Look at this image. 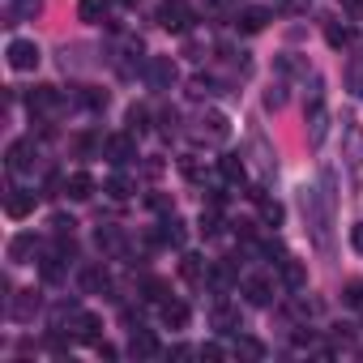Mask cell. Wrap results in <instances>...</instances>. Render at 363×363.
<instances>
[{"mask_svg":"<svg viewBox=\"0 0 363 363\" xmlns=\"http://www.w3.org/2000/svg\"><path fill=\"white\" fill-rule=\"evenodd\" d=\"M9 312H13L18 320H30V316L39 312V295H35V291H18V295L9 299Z\"/></svg>","mask_w":363,"mask_h":363,"instance_id":"obj_21","label":"cell"},{"mask_svg":"<svg viewBox=\"0 0 363 363\" xmlns=\"http://www.w3.org/2000/svg\"><path fill=\"white\" fill-rule=\"evenodd\" d=\"M282 103H286V86H269V90H265V107H269V111H278Z\"/></svg>","mask_w":363,"mask_h":363,"instance_id":"obj_35","label":"cell"},{"mask_svg":"<svg viewBox=\"0 0 363 363\" xmlns=\"http://www.w3.org/2000/svg\"><path fill=\"white\" fill-rule=\"evenodd\" d=\"M82 291H90V295L111 291V274H107L103 265H86V269H82Z\"/></svg>","mask_w":363,"mask_h":363,"instance_id":"obj_17","label":"cell"},{"mask_svg":"<svg viewBox=\"0 0 363 363\" xmlns=\"http://www.w3.org/2000/svg\"><path fill=\"white\" fill-rule=\"evenodd\" d=\"M9 65H13L18 73L39 69V48H35L30 39H13V43H9Z\"/></svg>","mask_w":363,"mask_h":363,"instance_id":"obj_10","label":"cell"},{"mask_svg":"<svg viewBox=\"0 0 363 363\" xmlns=\"http://www.w3.org/2000/svg\"><path fill=\"white\" fill-rule=\"evenodd\" d=\"M179 171H184L193 184H206V179H210V167H206L197 154H184V158H179Z\"/></svg>","mask_w":363,"mask_h":363,"instance_id":"obj_24","label":"cell"},{"mask_svg":"<svg viewBox=\"0 0 363 363\" xmlns=\"http://www.w3.org/2000/svg\"><path fill=\"white\" fill-rule=\"evenodd\" d=\"M35 206H39L35 189H9L5 193V214L9 218H26V214H35Z\"/></svg>","mask_w":363,"mask_h":363,"instance_id":"obj_8","label":"cell"},{"mask_svg":"<svg viewBox=\"0 0 363 363\" xmlns=\"http://www.w3.org/2000/svg\"><path fill=\"white\" fill-rule=\"evenodd\" d=\"M325 39H329V48H350V43H354V30L342 26V22H329V26H325Z\"/></svg>","mask_w":363,"mask_h":363,"instance_id":"obj_26","label":"cell"},{"mask_svg":"<svg viewBox=\"0 0 363 363\" xmlns=\"http://www.w3.org/2000/svg\"><path fill=\"white\" fill-rule=\"evenodd\" d=\"M26 107H30V116H56V111L65 107V99H60L56 86H35V90L26 94Z\"/></svg>","mask_w":363,"mask_h":363,"instance_id":"obj_5","label":"cell"},{"mask_svg":"<svg viewBox=\"0 0 363 363\" xmlns=\"http://www.w3.org/2000/svg\"><path fill=\"white\" fill-rule=\"evenodd\" d=\"M103 193H107V197H116V201H128V197L137 193V184H133L128 175H120V171H116V175H107V184H103Z\"/></svg>","mask_w":363,"mask_h":363,"instance_id":"obj_23","label":"cell"},{"mask_svg":"<svg viewBox=\"0 0 363 363\" xmlns=\"http://www.w3.org/2000/svg\"><path fill=\"white\" fill-rule=\"evenodd\" d=\"M282 282H286L291 291H303V265L286 257V261H282Z\"/></svg>","mask_w":363,"mask_h":363,"instance_id":"obj_31","label":"cell"},{"mask_svg":"<svg viewBox=\"0 0 363 363\" xmlns=\"http://www.w3.org/2000/svg\"><path fill=\"white\" fill-rule=\"evenodd\" d=\"M65 197H69V201H90V197H94V179H90L86 171H73V175L65 179Z\"/></svg>","mask_w":363,"mask_h":363,"instance_id":"obj_13","label":"cell"},{"mask_svg":"<svg viewBox=\"0 0 363 363\" xmlns=\"http://www.w3.org/2000/svg\"><path fill=\"white\" fill-rule=\"evenodd\" d=\"M218 171H223V179H227V184H244V158L227 154V158L218 162Z\"/></svg>","mask_w":363,"mask_h":363,"instance_id":"obj_29","label":"cell"},{"mask_svg":"<svg viewBox=\"0 0 363 363\" xmlns=\"http://www.w3.org/2000/svg\"><path fill=\"white\" fill-rule=\"evenodd\" d=\"M158 244H171V248H184V223H179L175 214L158 223Z\"/></svg>","mask_w":363,"mask_h":363,"instance_id":"obj_20","label":"cell"},{"mask_svg":"<svg viewBox=\"0 0 363 363\" xmlns=\"http://www.w3.org/2000/svg\"><path fill=\"white\" fill-rule=\"evenodd\" d=\"M244 299H248L252 308H269V303H274V282H269L265 274H248V278H244Z\"/></svg>","mask_w":363,"mask_h":363,"instance_id":"obj_9","label":"cell"},{"mask_svg":"<svg viewBox=\"0 0 363 363\" xmlns=\"http://www.w3.org/2000/svg\"><path fill=\"white\" fill-rule=\"evenodd\" d=\"M69 329H73V337H77V342H94V346H99V329H103V320H99L94 312H82V308H77V312L69 316L65 333H69Z\"/></svg>","mask_w":363,"mask_h":363,"instance_id":"obj_7","label":"cell"},{"mask_svg":"<svg viewBox=\"0 0 363 363\" xmlns=\"http://www.w3.org/2000/svg\"><path fill=\"white\" fill-rule=\"evenodd\" d=\"M193 137H197V141H214V145H218V141H227V137H231V124H227V116H223V111H201V116H197V124H193Z\"/></svg>","mask_w":363,"mask_h":363,"instance_id":"obj_2","label":"cell"},{"mask_svg":"<svg viewBox=\"0 0 363 363\" xmlns=\"http://www.w3.org/2000/svg\"><path fill=\"white\" fill-rule=\"evenodd\" d=\"M35 252H39V240H35V235H13V244H9V261H13V265L35 261Z\"/></svg>","mask_w":363,"mask_h":363,"instance_id":"obj_18","label":"cell"},{"mask_svg":"<svg viewBox=\"0 0 363 363\" xmlns=\"http://www.w3.org/2000/svg\"><path fill=\"white\" fill-rule=\"evenodd\" d=\"M214 90H218V82H214V77H206V73H197V77L189 82V94H193V99H210Z\"/></svg>","mask_w":363,"mask_h":363,"instance_id":"obj_32","label":"cell"},{"mask_svg":"<svg viewBox=\"0 0 363 363\" xmlns=\"http://www.w3.org/2000/svg\"><path fill=\"white\" fill-rule=\"evenodd\" d=\"M94 240H99V248H107V252H120V248H124V235H120V231H116L111 223H103Z\"/></svg>","mask_w":363,"mask_h":363,"instance_id":"obj_30","label":"cell"},{"mask_svg":"<svg viewBox=\"0 0 363 363\" xmlns=\"http://www.w3.org/2000/svg\"><path fill=\"white\" fill-rule=\"evenodd\" d=\"M128 354H133V359H158L162 346H158V337H154L150 329L137 325V329H133V342H128Z\"/></svg>","mask_w":363,"mask_h":363,"instance_id":"obj_11","label":"cell"},{"mask_svg":"<svg viewBox=\"0 0 363 363\" xmlns=\"http://www.w3.org/2000/svg\"><path fill=\"white\" fill-rule=\"evenodd\" d=\"M145 299H150V303H162V299H167V286H162V282H145Z\"/></svg>","mask_w":363,"mask_h":363,"instance_id":"obj_36","label":"cell"},{"mask_svg":"<svg viewBox=\"0 0 363 363\" xmlns=\"http://www.w3.org/2000/svg\"><path fill=\"white\" fill-rule=\"evenodd\" d=\"M77 13H82V22H90V26H103L107 13H111V5H107V0H77Z\"/></svg>","mask_w":363,"mask_h":363,"instance_id":"obj_19","label":"cell"},{"mask_svg":"<svg viewBox=\"0 0 363 363\" xmlns=\"http://www.w3.org/2000/svg\"><path fill=\"white\" fill-rule=\"evenodd\" d=\"M120 5H128V9H133V5H137V0H120Z\"/></svg>","mask_w":363,"mask_h":363,"instance_id":"obj_40","label":"cell"},{"mask_svg":"<svg viewBox=\"0 0 363 363\" xmlns=\"http://www.w3.org/2000/svg\"><path fill=\"white\" fill-rule=\"evenodd\" d=\"M235 26H240L244 35H261V30L269 26V9H261V5H248V9H240V13H235Z\"/></svg>","mask_w":363,"mask_h":363,"instance_id":"obj_12","label":"cell"},{"mask_svg":"<svg viewBox=\"0 0 363 363\" xmlns=\"http://www.w3.org/2000/svg\"><path fill=\"white\" fill-rule=\"evenodd\" d=\"M158 26L171 30V35H189L193 30V9L184 0H162L158 5Z\"/></svg>","mask_w":363,"mask_h":363,"instance_id":"obj_1","label":"cell"},{"mask_svg":"<svg viewBox=\"0 0 363 363\" xmlns=\"http://www.w3.org/2000/svg\"><path fill=\"white\" fill-rule=\"evenodd\" d=\"M235 350H240L244 359H265V346H261V342H252V337H240V342H235Z\"/></svg>","mask_w":363,"mask_h":363,"instance_id":"obj_34","label":"cell"},{"mask_svg":"<svg viewBox=\"0 0 363 363\" xmlns=\"http://www.w3.org/2000/svg\"><path fill=\"white\" fill-rule=\"evenodd\" d=\"M325 128H329L325 103H320V99H312V107H308V141H312V145H320V141H325Z\"/></svg>","mask_w":363,"mask_h":363,"instance_id":"obj_15","label":"cell"},{"mask_svg":"<svg viewBox=\"0 0 363 363\" xmlns=\"http://www.w3.org/2000/svg\"><path fill=\"white\" fill-rule=\"evenodd\" d=\"M350 248L363 257V223H354V227H350Z\"/></svg>","mask_w":363,"mask_h":363,"instance_id":"obj_37","label":"cell"},{"mask_svg":"<svg viewBox=\"0 0 363 363\" xmlns=\"http://www.w3.org/2000/svg\"><path fill=\"white\" fill-rule=\"evenodd\" d=\"M346 158L354 167H363V128L359 124H346Z\"/></svg>","mask_w":363,"mask_h":363,"instance_id":"obj_25","label":"cell"},{"mask_svg":"<svg viewBox=\"0 0 363 363\" xmlns=\"http://www.w3.org/2000/svg\"><path fill=\"white\" fill-rule=\"evenodd\" d=\"M158 312H162V325H167V329H184V325H189V303H179V299H171V295L158 303Z\"/></svg>","mask_w":363,"mask_h":363,"instance_id":"obj_14","label":"cell"},{"mask_svg":"<svg viewBox=\"0 0 363 363\" xmlns=\"http://www.w3.org/2000/svg\"><path fill=\"white\" fill-rule=\"evenodd\" d=\"M223 231V214H218V201H210V210H201V235L214 240Z\"/></svg>","mask_w":363,"mask_h":363,"instance_id":"obj_27","label":"cell"},{"mask_svg":"<svg viewBox=\"0 0 363 363\" xmlns=\"http://www.w3.org/2000/svg\"><path fill=\"white\" fill-rule=\"evenodd\" d=\"M103 158H111L116 167H124V162H133L137 158V133H116V137H107L103 141Z\"/></svg>","mask_w":363,"mask_h":363,"instance_id":"obj_4","label":"cell"},{"mask_svg":"<svg viewBox=\"0 0 363 363\" xmlns=\"http://www.w3.org/2000/svg\"><path fill=\"white\" fill-rule=\"evenodd\" d=\"M201 359H223V346H214V342H206V346H201Z\"/></svg>","mask_w":363,"mask_h":363,"instance_id":"obj_38","label":"cell"},{"mask_svg":"<svg viewBox=\"0 0 363 363\" xmlns=\"http://www.w3.org/2000/svg\"><path fill=\"white\" fill-rule=\"evenodd\" d=\"M35 162H39V145H35L30 137H22V141L9 145V171H13V175H30Z\"/></svg>","mask_w":363,"mask_h":363,"instance_id":"obj_6","label":"cell"},{"mask_svg":"<svg viewBox=\"0 0 363 363\" xmlns=\"http://www.w3.org/2000/svg\"><path fill=\"white\" fill-rule=\"evenodd\" d=\"M124 120H128V133H137V137L150 128V111H145V107H128V116H124Z\"/></svg>","mask_w":363,"mask_h":363,"instance_id":"obj_33","label":"cell"},{"mask_svg":"<svg viewBox=\"0 0 363 363\" xmlns=\"http://www.w3.org/2000/svg\"><path fill=\"white\" fill-rule=\"evenodd\" d=\"M214 329H218V333H240V316H235L227 303H218V308H214Z\"/></svg>","mask_w":363,"mask_h":363,"instance_id":"obj_28","label":"cell"},{"mask_svg":"<svg viewBox=\"0 0 363 363\" xmlns=\"http://www.w3.org/2000/svg\"><path fill=\"white\" fill-rule=\"evenodd\" d=\"M179 274H184L189 282H197V286H201V282H210V261L189 252V257H184V265H179Z\"/></svg>","mask_w":363,"mask_h":363,"instance_id":"obj_22","label":"cell"},{"mask_svg":"<svg viewBox=\"0 0 363 363\" xmlns=\"http://www.w3.org/2000/svg\"><path fill=\"white\" fill-rule=\"evenodd\" d=\"M145 82H150L154 90H171V86L179 82L175 60H171V56H150V60H145Z\"/></svg>","mask_w":363,"mask_h":363,"instance_id":"obj_3","label":"cell"},{"mask_svg":"<svg viewBox=\"0 0 363 363\" xmlns=\"http://www.w3.org/2000/svg\"><path fill=\"white\" fill-rule=\"evenodd\" d=\"M342 5H346L350 18H363V0H342Z\"/></svg>","mask_w":363,"mask_h":363,"instance_id":"obj_39","label":"cell"},{"mask_svg":"<svg viewBox=\"0 0 363 363\" xmlns=\"http://www.w3.org/2000/svg\"><path fill=\"white\" fill-rule=\"evenodd\" d=\"M248 197L257 201V210H261V223H265V227H282V206H278V201H269L261 189H248Z\"/></svg>","mask_w":363,"mask_h":363,"instance_id":"obj_16","label":"cell"}]
</instances>
